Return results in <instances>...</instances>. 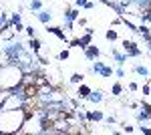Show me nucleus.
Returning a JSON list of instances; mask_svg holds the SVG:
<instances>
[{"label": "nucleus", "mask_w": 151, "mask_h": 135, "mask_svg": "<svg viewBox=\"0 0 151 135\" xmlns=\"http://www.w3.org/2000/svg\"><path fill=\"white\" fill-rule=\"evenodd\" d=\"M26 107H16V109H0V133H18L28 117Z\"/></svg>", "instance_id": "nucleus-1"}, {"label": "nucleus", "mask_w": 151, "mask_h": 135, "mask_svg": "<svg viewBox=\"0 0 151 135\" xmlns=\"http://www.w3.org/2000/svg\"><path fill=\"white\" fill-rule=\"evenodd\" d=\"M24 79V71L18 65H4L0 67V89L12 91L16 89Z\"/></svg>", "instance_id": "nucleus-2"}, {"label": "nucleus", "mask_w": 151, "mask_h": 135, "mask_svg": "<svg viewBox=\"0 0 151 135\" xmlns=\"http://www.w3.org/2000/svg\"><path fill=\"white\" fill-rule=\"evenodd\" d=\"M123 53L127 55V58H135V56L143 55V51L137 46V43L135 40H127V38L123 40Z\"/></svg>", "instance_id": "nucleus-3"}, {"label": "nucleus", "mask_w": 151, "mask_h": 135, "mask_svg": "<svg viewBox=\"0 0 151 135\" xmlns=\"http://www.w3.org/2000/svg\"><path fill=\"white\" fill-rule=\"evenodd\" d=\"M83 53H85V61H87V63H91V61H97V58L101 56V51H99V46H95L93 43H91L89 46H85V48H83Z\"/></svg>", "instance_id": "nucleus-4"}, {"label": "nucleus", "mask_w": 151, "mask_h": 135, "mask_svg": "<svg viewBox=\"0 0 151 135\" xmlns=\"http://www.w3.org/2000/svg\"><path fill=\"white\" fill-rule=\"evenodd\" d=\"M35 16H36V20L42 22L45 26L52 22V10H50V8H48V10H47V8H40L38 12H35Z\"/></svg>", "instance_id": "nucleus-5"}, {"label": "nucleus", "mask_w": 151, "mask_h": 135, "mask_svg": "<svg viewBox=\"0 0 151 135\" xmlns=\"http://www.w3.org/2000/svg\"><path fill=\"white\" fill-rule=\"evenodd\" d=\"M87 101L93 103V105H99V103L105 101V93L101 89H91V93H89V97H87Z\"/></svg>", "instance_id": "nucleus-6"}, {"label": "nucleus", "mask_w": 151, "mask_h": 135, "mask_svg": "<svg viewBox=\"0 0 151 135\" xmlns=\"http://www.w3.org/2000/svg\"><path fill=\"white\" fill-rule=\"evenodd\" d=\"M85 115H87V121L89 123H101L105 119V111H85Z\"/></svg>", "instance_id": "nucleus-7"}, {"label": "nucleus", "mask_w": 151, "mask_h": 135, "mask_svg": "<svg viewBox=\"0 0 151 135\" xmlns=\"http://www.w3.org/2000/svg\"><path fill=\"white\" fill-rule=\"evenodd\" d=\"M89 93H91V87H89L85 81H83L81 85H77V97H79V99H87Z\"/></svg>", "instance_id": "nucleus-8"}, {"label": "nucleus", "mask_w": 151, "mask_h": 135, "mask_svg": "<svg viewBox=\"0 0 151 135\" xmlns=\"http://www.w3.org/2000/svg\"><path fill=\"white\" fill-rule=\"evenodd\" d=\"M133 73H135V75H139V77H145V79L151 77L149 69L145 67V65H135V67H133Z\"/></svg>", "instance_id": "nucleus-9"}, {"label": "nucleus", "mask_w": 151, "mask_h": 135, "mask_svg": "<svg viewBox=\"0 0 151 135\" xmlns=\"http://www.w3.org/2000/svg\"><path fill=\"white\" fill-rule=\"evenodd\" d=\"M85 77H87L85 73H73L70 79H69V83H70V85H81L83 81H85Z\"/></svg>", "instance_id": "nucleus-10"}, {"label": "nucleus", "mask_w": 151, "mask_h": 135, "mask_svg": "<svg viewBox=\"0 0 151 135\" xmlns=\"http://www.w3.org/2000/svg\"><path fill=\"white\" fill-rule=\"evenodd\" d=\"M105 38H107L109 43H115L117 38H119V32L115 30V26H111V28L107 30V34H105Z\"/></svg>", "instance_id": "nucleus-11"}, {"label": "nucleus", "mask_w": 151, "mask_h": 135, "mask_svg": "<svg viewBox=\"0 0 151 135\" xmlns=\"http://www.w3.org/2000/svg\"><path fill=\"white\" fill-rule=\"evenodd\" d=\"M75 6L77 8H87V10H91V8H95V4L93 2H89V0H75Z\"/></svg>", "instance_id": "nucleus-12"}, {"label": "nucleus", "mask_w": 151, "mask_h": 135, "mask_svg": "<svg viewBox=\"0 0 151 135\" xmlns=\"http://www.w3.org/2000/svg\"><path fill=\"white\" fill-rule=\"evenodd\" d=\"M28 8H30V12H38L42 8V0H30L28 2Z\"/></svg>", "instance_id": "nucleus-13"}, {"label": "nucleus", "mask_w": 151, "mask_h": 135, "mask_svg": "<svg viewBox=\"0 0 151 135\" xmlns=\"http://www.w3.org/2000/svg\"><path fill=\"white\" fill-rule=\"evenodd\" d=\"M121 93H123L121 83H113V85H111V95H113V97H121Z\"/></svg>", "instance_id": "nucleus-14"}, {"label": "nucleus", "mask_w": 151, "mask_h": 135, "mask_svg": "<svg viewBox=\"0 0 151 135\" xmlns=\"http://www.w3.org/2000/svg\"><path fill=\"white\" fill-rule=\"evenodd\" d=\"M69 58H70V48H65V51L58 53V61H60V63H65V61H69Z\"/></svg>", "instance_id": "nucleus-15"}, {"label": "nucleus", "mask_w": 151, "mask_h": 135, "mask_svg": "<svg viewBox=\"0 0 151 135\" xmlns=\"http://www.w3.org/2000/svg\"><path fill=\"white\" fill-rule=\"evenodd\" d=\"M113 75H115L117 79H123V77H125V69L117 65V69H113Z\"/></svg>", "instance_id": "nucleus-16"}, {"label": "nucleus", "mask_w": 151, "mask_h": 135, "mask_svg": "<svg viewBox=\"0 0 151 135\" xmlns=\"http://www.w3.org/2000/svg\"><path fill=\"white\" fill-rule=\"evenodd\" d=\"M24 30H26V36H28V38L36 36V28L35 26H24Z\"/></svg>", "instance_id": "nucleus-17"}, {"label": "nucleus", "mask_w": 151, "mask_h": 135, "mask_svg": "<svg viewBox=\"0 0 151 135\" xmlns=\"http://www.w3.org/2000/svg\"><path fill=\"white\" fill-rule=\"evenodd\" d=\"M129 89H131V91H137L139 87H137V83H135V81H131V83H129Z\"/></svg>", "instance_id": "nucleus-18"}, {"label": "nucleus", "mask_w": 151, "mask_h": 135, "mask_svg": "<svg viewBox=\"0 0 151 135\" xmlns=\"http://www.w3.org/2000/svg\"><path fill=\"white\" fill-rule=\"evenodd\" d=\"M4 97H6V91L0 89V105H2V101H4Z\"/></svg>", "instance_id": "nucleus-19"}]
</instances>
